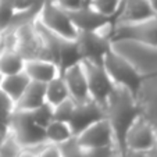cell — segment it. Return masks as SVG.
<instances>
[{
	"instance_id": "obj_1",
	"label": "cell",
	"mask_w": 157,
	"mask_h": 157,
	"mask_svg": "<svg viewBox=\"0 0 157 157\" xmlns=\"http://www.w3.org/2000/svg\"><path fill=\"white\" fill-rule=\"evenodd\" d=\"M104 109V118L109 121L113 129L116 145L121 156L125 154V135L135 118L140 114L136 98L128 89L114 86L110 96L107 98Z\"/></svg>"
},
{
	"instance_id": "obj_2",
	"label": "cell",
	"mask_w": 157,
	"mask_h": 157,
	"mask_svg": "<svg viewBox=\"0 0 157 157\" xmlns=\"http://www.w3.org/2000/svg\"><path fill=\"white\" fill-rule=\"evenodd\" d=\"M111 50L127 60L142 78L157 74V44L133 39H113Z\"/></svg>"
},
{
	"instance_id": "obj_3",
	"label": "cell",
	"mask_w": 157,
	"mask_h": 157,
	"mask_svg": "<svg viewBox=\"0 0 157 157\" xmlns=\"http://www.w3.org/2000/svg\"><path fill=\"white\" fill-rule=\"evenodd\" d=\"M9 132L25 150L35 151L46 143L44 129L33 121L31 111L14 110L9 120Z\"/></svg>"
},
{
	"instance_id": "obj_4",
	"label": "cell",
	"mask_w": 157,
	"mask_h": 157,
	"mask_svg": "<svg viewBox=\"0 0 157 157\" xmlns=\"http://www.w3.org/2000/svg\"><path fill=\"white\" fill-rule=\"evenodd\" d=\"M111 32H113V21L98 31L78 32L75 42L79 49L81 59L101 64L104 56L111 49Z\"/></svg>"
},
{
	"instance_id": "obj_5",
	"label": "cell",
	"mask_w": 157,
	"mask_h": 157,
	"mask_svg": "<svg viewBox=\"0 0 157 157\" xmlns=\"http://www.w3.org/2000/svg\"><path fill=\"white\" fill-rule=\"evenodd\" d=\"M101 64L114 85L128 89L133 95H136V90L142 82V77L135 71V68L127 60L110 49V52L104 56Z\"/></svg>"
},
{
	"instance_id": "obj_6",
	"label": "cell",
	"mask_w": 157,
	"mask_h": 157,
	"mask_svg": "<svg viewBox=\"0 0 157 157\" xmlns=\"http://www.w3.org/2000/svg\"><path fill=\"white\" fill-rule=\"evenodd\" d=\"M38 21L44 28L59 35L60 38L75 40L78 36V31L72 24L68 11L60 9L59 6L52 3L50 0H44L43 6L40 7V11L38 14Z\"/></svg>"
},
{
	"instance_id": "obj_7",
	"label": "cell",
	"mask_w": 157,
	"mask_h": 157,
	"mask_svg": "<svg viewBox=\"0 0 157 157\" xmlns=\"http://www.w3.org/2000/svg\"><path fill=\"white\" fill-rule=\"evenodd\" d=\"M15 44L14 49L24 57V60L31 59H46L50 60L48 52L44 49V44L35 27V21L27 22L20 27L14 28Z\"/></svg>"
},
{
	"instance_id": "obj_8",
	"label": "cell",
	"mask_w": 157,
	"mask_h": 157,
	"mask_svg": "<svg viewBox=\"0 0 157 157\" xmlns=\"http://www.w3.org/2000/svg\"><path fill=\"white\" fill-rule=\"evenodd\" d=\"M85 71L86 79H88V88L90 99L100 106H104L107 98L110 96L111 90L116 85L113 83L111 78L109 77L107 71L104 70L103 64H98L93 61L82 60L81 61Z\"/></svg>"
},
{
	"instance_id": "obj_9",
	"label": "cell",
	"mask_w": 157,
	"mask_h": 157,
	"mask_svg": "<svg viewBox=\"0 0 157 157\" xmlns=\"http://www.w3.org/2000/svg\"><path fill=\"white\" fill-rule=\"evenodd\" d=\"M113 39H133L157 44V15L132 24H113Z\"/></svg>"
},
{
	"instance_id": "obj_10",
	"label": "cell",
	"mask_w": 157,
	"mask_h": 157,
	"mask_svg": "<svg viewBox=\"0 0 157 157\" xmlns=\"http://www.w3.org/2000/svg\"><path fill=\"white\" fill-rule=\"evenodd\" d=\"M124 143L125 151H147L149 149L156 146V138H154V131L150 120L143 114H139L128 128Z\"/></svg>"
},
{
	"instance_id": "obj_11",
	"label": "cell",
	"mask_w": 157,
	"mask_h": 157,
	"mask_svg": "<svg viewBox=\"0 0 157 157\" xmlns=\"http://www.w3.org/2000/svg\"><path fill=\"white\" fill-rule=\"evenodd\" d=\"M77 140L82 149H95V147H110L116 146L113 129L110 127L109 121L106 118L99 120L98 122L92 124L81 133H78ZM118 149V147H117Z\"/></svg>"
},
{
	"instance_id": "obj_12",
	"label": "cell",
	"mask_w": 157,
	"mask_h": 157,
	"mask_svg": "<svg viewBox=\"0 0 157 157\" xmlns=\"http://www.w3.org/2000/svg\"><path fill=\"white\" fill-rule=\"evenodd\" d=\"M61 77L64 79L65 85H67L70 98L77 104L92 100L90 95H89L88 79H86V75L81 61L78 64H74L71 67H68V68H65L61 72Z\"/></svg>"
},
{
	"instance_id": "obj_13",
	"label": "cell",
	"mask_w": 157,
	"mask_h": 157,
	"mask_svg": "<svg viewBox=\"0 0 157 157\" xmlns=\"http://www.w3.org/2000/svg\"><path fill=\"white\" fill-rule=\"evenodd\" d=\"M101 118H104L103 106H100L93 100H89L75 106V110L68 124L72 129L74 136H77L78 133H81L83 129H86L88 127H90Z\"/></svg>"
},
{
	"instance_id": "obj_14",
	"label": "cell",
	"mask_w": 157,
	"mask_h": 157,
	"mask_svg": "<svg viewBox=\"0 0 157 157\" xmlns=\"http://www.w3.org/2000/svg\"><path fill=\"white\" fill-rule=\"evenodd\" d=\"M149 0H124L120 11L114 17L113 24H132L154 17Z\"/></svg>"
},
{
	"instance_id": "obj_15",
	"label": "cell",
	"mask_w": 157,
	"mask_h": 157,
	"mask_svg": "<svg viewBox=\"0 0 157 157\" xmlns=\"http://www.w3.org/2000/svg\"><path fill=\"white\" fill-rule=\"evenodd\" d=\"M135 98L140 114L147 118L157 116V74L142 78Z\"/></svg>"
},
{
	"instance_id": "obj_16",
	"label": "cell",
	"mask_w": 157,
	"mask_h": 157,
	"mask_svg": "<svg viewBox=\"0 0 157 157\" xmlns=\"http://www.w3.org/2000/svg\"><path fill=\"white\" fill-rule=\"evenodd\" d=\"M70 17L72 20V24L75 25L78 32H90V31H98L111 22V20L103 17L98 11L92 9L90 6H83L74 11H68Z\"/></svg>"
},
{
	"instance_id": "obj_17",
	"label": "cell",
	"mask_w": 157,
	"mask_h": 157,
	"mask_svg": "<svg viewBox=\"0 0 157 157\" xmlns=\"http://www.w3.org/2000/svg\"><path fill=\"white\" fill-rule=\"evenodd\" d=\"M24 72L29 77L31 81L48 83L52 79L60 77L61 71L57 63L46 59H31L25 60Z\"/></svg>"
},
{
	"instance_id": "obj_18",
	"label": "cell",
	"mask_w": 157,
	"mask_h": 157,
	"mask_svg": "<svg viewBox=\"0 0 157 157\" xmlns=\"http://www.w3.org/2000/svg\"><path fill=\"white\" fill-rule=\"evenodd\" d=\"M46 83L31 81L27 86L25 92L15 103V110H24V111H33L39 106L46 101Z\"/></svg>"
},
{
	"instance_id": "obj_19",
	"label": "cell",
	"mask_w": 157,
	"mask_h": 157,
	"mask_svg": "<svg viewBox=\"0 0 157 157\" xmlns=\"http://www.w3.org/2000/svg\"><path fill=\"white\" fill-rule=\"evenodd\" d=\"M29 82H31L29 77L22 71V72H18V74H14V75L3 77L2 83H0V89H2L7 96H10L14 103H17V101L20 100V98L22 96V93L25 92L27 86L29 85Z\"/></svg>"
},
{
	"instance_id": "obj_20",
	"label": "cell",
	"mask_w": 157,
	"mask_h": 157,
	"mask_svg": "<svg viewBox=\"0 0 157 157\" xmlns=\"http://www.w3.org/2000/svg\"><path fill=\"white\" fill-rule=\"evenodd\" d=\"M25 60L15 49H3L0 53V74L3 77L24 71Z\"/></svg>"
},
{
	"instance_id": "obj_21",
	"label": "cell",
	"mask_w": 157,
	"mask_h": 157,
	"mask_svg": "<svg viewBox=\"0 0 157 157\" xmlns=\"http://www.w3.org/2000/svg\"><path fill=\"white\" fill-rule=\"evenodd\" d=\"M72 136H74V133H72V129L68 122L53 120L48 127L44 128L46 142L52 143V145H61L65 140L71 139Z\"/></svg>"
},
{
	"instance_id": "obj_22",
	"label": "cell",
	"mask_w": 157,
	"mask_h": 157,
	"mask_svg": "<svg viewBox=\"0 0 157 157\" xmlns=\"http://www.w3.org/2000/svg\"><path fill=\"white\" fill-rule=\"evenodd\" d=\"M81 60L82 59H81L77 42L63 39L61 46H60V52H59V59H57V64L60 67V71L63 72L65 68H68V67H71L74 64H78Z\"/></svg>"
},
{
	"instance_id": "obj_23",
	"label": "cell",
	"mask_w": 157,
	"mask_h": 157,
	"mask_svg": "<svg viewBox=\"0 0 157 157\" xmlns=\"http://www.w3.org/2000/svg\"><path fill=\"white\" fill-rule=\"evenodd\" d=\"M44 98H46V103H49L53 107L60 104L61 101L70 99L68 89H67V85H65L61 75L46 83V95H44Z\"/></svg>"
},
{
	"instance_id": "obj_24",
	"label": "cell",
	"mask_w": 157,
	"mask_h": 157,
	"mask_svg": "<svg viewBox=\"0 0 157 157\" xmlns=\"http://www.w3.org/2000/svg\"><path fill=\"white\" fill-rule=\"evenodd\" d=\"M124 0H89L88 6H90L95 11L101 14L103 17L113 21L117 13L120 11Z\"/></svg>"
},
{
	"instance_id": "obj_25",
	"label": "cell",
	"mask_w": 157,
	"mask_h": 157,
	"mask_svg": "<svg viewBox=\"0 0 157 157\" xmlns=\"http://www.w3.org/2000/svg\"><path fill=\"white\" fill-rule=\"evenodd\" d=\"M31 113H32L33 121H35L39 127L43 128V129L54 120V117H53V106H50V104L46 103V101H44L42 106H39L38 109H35L33 111H31Z\"/></svg>"
},
{
	"instance_id": "obj_26",
	"label": "cell",
	"mask_w": 157,
	"mask_h": 157,
	"mask_svg": "<svg viewBox=\"0 0 157 157\" xmlns=\"http://www.w3.org/2000/svg\"><path fill=\"white\" fill-rule=\"evenodd\" d=\"M75 106H77V103H75L71 98L61 101V103L57 104V106H54L53 107L54 120L63 121V122H70V120H71V117H72V113H74V110H75Z\"/></svg>"
},
{
	"instance_id": "obj_27",
	"label": "cell",
	"mask_w": 157,
	"mask_h": 157,
	"mask_svg": "<svg viewBox=\"0 0 157 157\" xmlns=\"http://www.w3.org/2000/svg\"><path fill=\"white\" fill-rule=\"evenodd\" d=\"M22 151L24 149L10 135V132L6 136V139L0 143V157H20Z\"/></svg>"
},
{
	"instance_id": "obj_28",
	"label": "cell",
	"mask_w": 157,
	"mask_h": 157,
	"mask_svg": "<svg viewBox=\"0 0 157 157\" xmlns=\"http://www.w3.org/2000/svg\"><path fill=\"white\" fill-rule=\"evenodd\" d=\"M57 146L60 149L61 157H83V149L79 146L75 136H72L71 139L65 140L64 143Z\"/></svg>"
},
{
	"instance_id": "obj_29",
	"label": "cell",
	"mask_w": 157,
	"mask_h": 157,
	"mask_svg": "<svg viewBox=\"0 0 157 157\" xmlns=\"http://www.w3.org/2000/svg\"><path fill=\"white\" fill-rule=\"evenodd\" d=\"M14 110L15 103L13 101V99L0 89V121L9 124V120L11 117V114L14 113Z\"/></svg>"
},
{
	"instance_id": "obj_30",
	"label": "cell",
	"mask_w": 157,
	"mask_h": 157,
	"mask_svg": "<svg viewBox=\"0 0 157 157\" xmlns=\"http://www.w3.org/2000/svg\"><path fill=\"white\" fill-rule=\"evenodd\" d=\"M117 153H120V150L116 147V146H110V147L83 149V157H111Z\"/></svg>"
},
{
	"instance_id": "obj_31",
	"label": "cell",
	"mask_w": 157,
	"mask_h": 157,
	"mask_svg": "<svg viewBox=\"0 0 157 157\" xmlns=\"http://www.w3.org/2000/svg\"><path fill=\"white\" fill-rule=\"evenodd\" d=\"M50 2L65 11H74L88 4L86 0H50Z\"/></svg>"
},
{
	"instance_id": "obj_32",
	"label": "cell",
	"mask_w": 157,
	"mask_h": 157,
	"mask_svg": "<svg viewBox=\"0 0 157 157\" xmlns=\"http://www.w3.org/2000/svg\"><path fill=\"white\" fill-rule=\"evenodd\" d=\"M7 135H9V124L0 121V143L6 139Z\"/></svg>"
},
{
	"instance_id": "obj_33",
	"label": "cell",
	"mask_w": 157,
	"mask_h": 157,
	"mask_svg": "<svg viewBox=\"0 0 157 157\" xmlns=\"http://www.w3.org/2000/svg\"><path fill=\"white\" fill-rule=\"evenodd\" d=\"M124 157H146V151H136V150H127Z\"/></svg>"
},
{
	"instance_id": "obj_34",
	"label": "cell",
	"mask_w": 157,
	"mask_h": 157,
	"mask_svg": "<svg viewBox=\"0 0 157 157\" xmlns=\"http://www.w3.org/2000/svg\"><path fill=\"white\" fill-rule=\"evenodd\" d=\"M151 122V125H153V131H154V138H156V145H157V116L151 117V118H149Z\"/></svg>"
},
{
	"instance_id": "obj_35",
	"label": "cell",
	"mask_w": 157,
	"mask_h": 157,
	"mask_svg": "<svg viewBox=\"0 0 157 157\" xmlns=\"http://www.w3.org/2000/svg\"><path fill=\"white\" fill-rule=\"evenodd\" d=\"M146 157H157V145L146 151Z\"/></svg>"
},
{
	"instance_id": "obj_36",
	"label": "cell",
	"mask_w": 157,
	"mask_h": 157,
	"mask_svg": "<svg viewBox=\"0 0 157 157\" xmlns=\"http://www.w3.org/2000/svg\"><path fill=\"white\" fill-rule=\"evenodd\" d=\"M149 3H150V6H151V9H153L154 14L157 15V0H149Z\"/></svg>"
},
{
	"instance_id": "obj_37",
	"label": "cell",
	"mask_w": 157,
	"mask_h": 157,
	"mask_svg": "<svg viewBox=\"0 0 157 157\" xmlns=\"http://www.w3.org/2000/svg\"><path fill=\"white\" fill-rule=\"evenodd\" d=\"M2 79H3V75L0 74V83H2Z\"/></svg>"
},
{
	"instance_id": "obj_38",
	"label": "cell",
	"mask_w": 157,
	"mask_h": 157,
	"mask_svg": "<svg viewBox=\"0 0 157 157\" xmlns=\"http://www.w3.org/2000/svg\"><path fill=\"white\" fill-rule=\"evenodd\" d=\"M88 2H89V0H86V3H88Z\"/></svg>"
}]
</instances>
